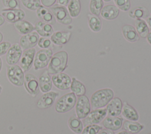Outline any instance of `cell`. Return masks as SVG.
<instances>
[{
  "label": "cell",
  "instance_id": "obj_1",
  "mask_svg": "<svg viewBox=\"0 0 151 134\" xmlns=\"http://www.w3.org/2000/svg\"><path fill=\"white\" fill-rule=\"evenodd\" d=\"M68 53L65 51H61L52 55L48 65V72L54 75L63 72L67 67Z\"/></svg>",
  "mask_w": 151,
  "mask_h": 134
},
{
  "label": "cell",
  "instance_id": "obj_2",
  "mask_svg": "<svg viewBox=\"0 0 151 134\" xmlns=\"http://www.w3.org/2000/svg\"><path fill=\"white\" fill-rule=\"evenodd\" d=\"M114 92L111 89L104 88L96 91L91 96L90 103L93 110L103 108L113 98Z\"/></svg>",
  "mask_w": 151,
  "mask_h": 134
},
{
  "label": "cell",
  "instance_id": "obj_3",
  "mask_svg": "<svg viewBox=\"0 0 151 134\" xmlns=\"http://www.w3.org/2000/svg\"><path fill=\"white\" fill-rule=\"evenodd\" d=\"M76 102L77 97L73 92L66 93L57 101L55 105V110L58 113H66L75 106Z\"/></svg>",
  "mask_w": 151,
  "mask_h": 134
},
{
  "label": "cell",
  "instance_id": "obj_4",
  "mask_svg": "<svg viewBox=\"0 0 151 134\" xmlns=\"http://www.w3.org/2000/svg\"><path fill=\"white\" fill-rule=\"evenodd\" d=\"M6 76L12 85L17 86H22L24 85L25 75L19 65H8L6 68Z\"/></svg>",
  "mask_w": 151,
  "mask_h": 134
},
{
  "label": "cell",
  "instance_id": "obj_5",
  "mask_svg": "<svg viewBox=\"0 0 151 134\" xmlns=\"http://www.w3.org/2000/svg\"><path fill=\"white\" fill-rule=\"evenodd\" d=\"M52 55V51L50 48L41 49L36 52L33 63L34 69L37 71L46 67Z\"/></svg>",
  "mask_w": 151,
  "mask_h": 134
},
{
  "label": "cell",
  "instance_id": "obj_6",
  "mask_svg": "<svg viewBox=\"0 0 151 134\" xmlns=\"http://www.w3.org/2000/svg\"><path fill=\"white\" fill-rule=\"evenodd\" d=\"M90 101L85 95L78 96L75 105L76 115L80 119H84L91 112Z\"/></svg>",
  "mask_w": 151,
  "mask_h": 134
},
{
  "label": "cell",
  "instance_id": "obj_7",
  "mask_svg": "<svg viewBox=\"0 0 151 134\" xmlns=\"http://www.w3.org/2000/svg\"><path fill=\"white\" fill-rule=\"evenodd\" d=\"M50 10L52 13L55 20L60 24L68 25L72 22V18L65 6L57 5L50 7Z\"/></svg>",
  "mask_w": 151,
  "mask_h": 134
},
{
  "label": "cell",
  "instance_id": "obj_8",
  "mask_svg": "<svg viewBox=\"0 0 151 134\" xmlns=\"http://www.w3.org/2000/svg\"><path fill=\"white\" fill-rule=\"evenodd\" d=\"M24 85L27 92L32 97H36L40 92L38 78L32 73L25 75Z\"/></svg>",
  "mask_w": 151,
  "mask_h": 134
},
{
  "label": "cell",
  "instance_id": "obj_9",
  "mask_svg": "<svg viewBox=\"0 0 151 134\" xmlns=\"http://www.w3.org/2000/svg\"><path fill=\"white\" fill-rule=\"evenodd\" d=\"M107 110L106 108H100L91 111L84 119L83 124L85 126L90 125L98 124L106 117Z\"/></svg>",
  "mask_w": 151,
  "mask_h": 134
},
{
  "label": "cell",
  "instance_id": "obj_10",
  "mask_svg": "<svg viewBox=\"0 0 151 134\" xmlns=\"http://www.w3.org/2000/svg\"><path fill=\"white\" fill-rule=\"evenodd\" d=\"M36 49L35 48L25 50L22 52V56L19 60V66L21 68L24 72H26L30 70L33 65Z\"/></svg>",
  "mask_w": 151,
  "mask_h": 134
},
{
  "label": "cell",
  "instance_id": "obj_11",
  "mask_svg": "<svg viewBox=\"0 0 151 134\" xmlns=\"http://www.w3.org/2000/svg\"><path fill=\"white\" fill-rule=\"evenodd\" d=\"M22 54V49L19 43H14L7 51L5 56V61L8 65L17 63Z\"/></svg>",
  "mask_w": 151,
  "mask_h": 134
},
{
  "label": "cell",
  "instance_id": "obj_12",
  "mask_svg": "<svg viewBox=\"0 0 151 134\" xmlns=\"http://www.w3.org/2000/svg\"><path fill=\"white\" fill-rule=\"evenodd\" d=\"M1 14L6 21L12 24H14L17 22L22 20L25 16V12L20 8H5L2 10Z\"/></svg>",
  "mask_w": 151,
  "mask_h": 134
},
{
  "label": "cell",
  "instance_id": "obj_13",
  "mask_svg": "<svg viewBox=\"0 0 151 134\" xmlns=\"http://www.w3.org/2000/svg\"><path fill=\"white\" fill-rule=\"evenodd\" d=\"M52 84L58 89L67 90L70 88L71 79L65 73H58L54 74L51 77Z\"/></svg>",
  "mask_w": 151,
  "mask_h": 134
},
{
  "label": "cell",
  "instance_id": "obj_14",
  "mask_svg": "<svg viewBox=\"0 0 151 134\" xmlns=\"http://www.w3.org/2000/svg\"><path fill=\"white\" fill-rule=\"evenodd\" d=\"M40 38V35L35 31L23 35L19 39V45L22 49L26 50L28 49L34 48L38 43Z\"/></svg>",
  "mask_w": 151,
  "mask_h": 134
},
{
  "label": "cell",
  "instance_id": "obj_15",
  "mask_svg": "<svg viewBox=\"0 0 151 134\" xmlns=\"http://www.w3.org/2000/svg\"><path fill=\"white\" fill-rule=\"evenodd\" d=\"M59 93L54 91H49L44 93L38 99L37 106L40 109H45L50 108L54 103Z\"/></svg>",
  "mask_w": 151,
  "mask_h": 134
},
{
  "label": "cell",
  "instance_id": "obj_16",
  "mask_svg": "<svg viewBox=\"0 0 151 134\" xmlns=\"http://www.w3.org/2000/svg\"><path fill=\"white\" fill-rule=\"evenodd\" d=\"M123 102L117 97L113 98L106 105L107 114L110 116H118L122 113Z\"/></svg>",
  "mask_w": 151,
  "mask_h": 134
},
{
  "label": "cell",
  "instance_id": "obj_17",
  "mask_svg": "<svg viewBox=\"0 0 151 134\" xmlns=\"http://www.w3.org/2000/svg\"><path fill=\"white\" fill-rule=\"evenodd\" d=\"M37 16L40 21L50 24L51 25L55 24L56 20L51 11L42 5L36 10Z\"/></svg>",
  "mask_w": 151,
  "mask_h": 134
},
{
  "label": "cell",
  "instance_id": "obj_18",
  "mask_svg": "<svg viewBox=\"0 0 151 134\" xmlns=\"http://www.w3.org/2000/svg\"><path fill=\"white\" fill-rule=\"evenodd\" d=\"M123 119L119 116L106 117L103 120V125L105 128L112 131H116L120 129L123 125Z\"/></svg>",
  "mask_w": 151,
  "mask_h": 134
},
{
  "label": "cell",
  "instance_id": "obj_19",
  "mask_svg": "<svg viewBox=\"0 0 151 134\" xmlns=\"http://www.w3.org/2000/svg\"><path fill=\"white\" fill-rule=\"evenodd\" d=\"M35 30L38 34L42 37H50L54 33L52 26L48 23L39 21L34 25Z\"/></svg>",
  "mask_w": 151,
  "mask_h": 134
},
{
  "label": "cell",
  "instance_id": "obj_20",
  "mask_svg": "<svg viewBox=\"0 0 151 134\" xmlns=\"http://www.w3.org/2000/svg\"><path fill=\"white\" fill-rule=\"evenodd\" d=\"M71 36V32L56 31L54 32V33L50 36V39L55 45H63L67 43L69 41Z\"/></svg>",
  "mask_w": 151,
  "mask_h": 134
},
{
  "label": "cell",
  "instance_id": "obj_21",
  "mask_svg": "<svg viewBox=\"0 0 151 134\" xmlns=\"http://www.w3.org/2000/svg\"><path fill=\"white\" fill-rule=\"evenodd\" d=\"M120 9L114 5H107L104 6L101 11V17L106 20L116 19L119 15Z\"/></svg>",
  "mask_w": 151,
  "mask_h": 134
},
{
  "label": "cell",
  "instance_id": "obj_22",
  "mask_svg": "<svg viewBox=\"0 0 151 134\" xmlns=\"http://www.w3.org/2000/svg\"><path fill=\"white\" fill-rule=\"evenodd\" d=\"M38 82L40 89L41 92L45 93L51 91L52 86V82L51 78L47 70L44 71L40 76Z\"/></svg>",
  "mask_w": 151,
  "mask_h": 134
},
{
  "label": "cell",
  "instance_id": "obj_23",
  "mask_svg": "<svg viewBox=\"0 0 151 134\" xmlns=\"http://www.w3.org/2000/svg\"><path fill=\"white\" fill-rule=\"evenodd\" d=\"M122 113L123 116L129 120L137 121L139 119V115L137 111L127 102H124L123 103Z\"/></svg>",
  "mask_w": 151,
  "mask_h": 134
},
{
  "label": "cell",
  "instance_id": "obj_24",
  "mask_svg": "<svg viewBox=\"0 0 151 134\" xmlns=\"http://www.w3.org/2000/svg\"><path fill=\"white\" fill-rule=\"evenodd\" d=\"M124 38L129 42H134L139 39V36L134 27L130 25H124L122 28Z\"/></svg>",
  "mask_w": 151,
  "mask_h": 134
},
{
  "label": "cell",
  "instance_id": "obj_25",
  "mask_svg": "<svg viewBox=\"0 0 151 134\" xmlns=\"http://www.w3.org/2000/svg\"><path fill=\"white\" fill-rule=\"evenodd\" d=\"M123 129L131 134H137L145 128L144 125L136 122L131 120H125L122 125Z\"/></svg>",
  "mask_w": 151,
  "mask_h": 134
},
{
  "label": "cell",
  "instance_id": "obj_26",
  "mask_svg": "<svg viewBox=\"0 0 151 134\" xmlns=\"http://www.w3.org/2000/svg\"><path fill=\"white\" fill-rule=\"evenodd\" d=\"M14 27L21 35H25L35 30L34 26L30 22L25 20H21L14 24Z\"/></svg>",
  "mask_w": 151,
  "mask_h": 134
},
{
  "label": "cell",
  "instance_id": "obj_27",
  "mask_svg": "<svg viewBox=\"0 0 151 134\" xmlns=\"http://www.w3.org/2000/svg\"><path fill=\"white\" fill-rule=\"evenodd\" d=\"M150 15L149 10L144 6H136L129 10V16L133 19L147 18Z\"/></svg>",
  "mask_w": 151,
  "mask_h": 134
},
{
  "label": "cell",
  "instance_id": "obj_28",
  "mask_svg": "<svg viewBox=\"0 0 151 134\" xmlns=\"http://www.w3.org/2000/svg\"><path fill=\"white\" fill-rule=\"evenodd\" d=\"M134 28L139 36L143 38H146L150 32V29L146 22L142 19H137L135 20Z\"/></svg>",
  "mask_w": 151,
  "mask_h": 134
},
{
  "label": "cell",
  "instance_id": "obj_29",
  "mask_svg": "<svg viewBox=\"0 0 151 134\" xmlns=\"http://www.w3.org/2000/svg\"><path fill=\"white\" fill-rule=\"evenodd\" d=\"M70 88L72 92L77 96L84 95L86 92V89L84 84L77 80L75 77L71 79V83Z\"/></svg>",
  "mask_w": 151,
  "mask_h": 134
},
{
  "label": "cell",
  "instance_id": "obj_30",
  "mask_svg": "<svg viewBox=\"0 0 151 134\" xmlns=\"http://www.w3.org/2000/svg\"><path fill=\"white\" fill-rule=\"evenodd\" d=\"M88 24L90 29L93 32H99L101 30L102 22L100 18L92 14H88Z\"/></svg>",
  "mask_w": 151,
  "mask_h": 134
},
{
  "label": "cell",
  "instance_id": "obj_31",
  "mask_svg": "<svg viewBox=\"0 0 151 134\" xmlns=\"http://www.w3.org/2000/svg\"><path fill=\"white\" fill-rule=\"evenodd\" d=\"M68 126L70 129L77 134H80L83 130V125L79 118L76 116H71L68 120Z\"/></svg>",
  "mask_w": 151,
  "mask_h": 134
},
{
  "label": "cell",
  "instance_id": "obj_32",
  "mask_svg": "<svg viewBox=\"0 0 151 134\" xmlns=\"http://www.w3.org/2000/svg\"><path fill=\"white\" fill-rule=\"evenodd\" d=\"M67 9L71 18L78 16L81 11L80 0H70L67 5Z\"/></svg>",
  "mask_w": 151,
  "mask_h": 134
},
{
  "label": "cell",
  "instance_id": "obj_33",
  "mask_svg": "<svg viewBox=\"0 0 151 134\" xmlns=\"http://www.w3.org/2000/svg\"><path fill=\"white\" fill-rule=\"evenodd\" d=\"M104 6L103 0H90L89 4V9L91 14L96 16L100 15L101 11Z\"/></svg>",
  "mask_w": 151,
  "mask_h": 134
},
{
  "label": "cell",
  "instance_id": "obj_34",
  "mask_svg": "<svg viewBox=\"0 0 151 134\" xmlns=\"http://www.w3.org/2000/svg\"><path fill=\"white\" fill-rule=\"evenodd\" d=\"M22 5L28 9L36 11L41 5L40 0H21Z\"/></svg>",
  "mask_w": 151,
  "mask_h": 134
},
{
  "label": "cell",
  "instance_id": "obj_35",
  "mask_svg": "<svg viewBox=\"0 0 151 134\" xmlns=\"http://www.w3.org/2000/svg\"><path fill=\"white\" fill-rule=\"evenodd\" d=\"M101 129L102 127L97 124L87 125L83 129L81 134H97Z\"/></svg>",
  "mask_w": 151,
  "mask_h": 134
},
{
  "label": "cell",
  "instance_id": "obj_36",
  "mask_svg": "<svg viewBox=\"0 0 151 134\" xmlns=\"http://www.w3.org/2000/svg\"><path fill=\"white\" fill-rule=\"evenodd\" d=\"M115 5L121 11H127L130 9V0H113Z\"/></svg>",
  "mask_w": 151,
  "mask_h": 134
},
{
  "label": "cell",
  "instance_id": "obj_37",
  "mask_svg": "<svg viewBox=\"0 0 151 134\" xmlns=\"http://www.w3.org/2000/svg\"><path fill=\"white\" fill-rule=\"evenodd\" d=\"M2 2L5 8H7V9L20 8V4L18 0H2Z\"/></svg>",
  "mask_w": 151,
  "mask_h": 134
},
{
  "label": "cell",
  "instance_id": "obj_38",
  "mask_svg": "<svg viewBox=\"0 0 151 134\" xmlns=\"http://www.w3.org/2000/svg\"><path fill=\"white\" fill-rule=\"evenodd\" d=\"M51 41L48 37H40L38 41V46L41 49H48L51 45Z\"/></svg>",
  "mask_w": 151,
  "mask_h": 134
},
{
  "label": "cell",
  "instance_id": "obj_39",
  "mask_svg": "<svg viewBox=\"0 0 151 134\" xmlns=\"http://www.w3.org/2000/svg\"><path fill=\"white\" fill-rule=\"evenodd\" d=\"M11 46V44L9 41H2L0 43V56L6 54Z\"/></svg>",
  "mask_w": 151,
  "mask_h": 134
},
{
  "label": "cell",
  "instance_id": "obj_40",
  "mask_svg": "<svg viewBox=\"0 0 151 134\" xmlns=\"http://www.w3.org/2000/svg\"><path fill=\"white\" fill-rule=\"evenodd\" d=\"M41 4L42 6L47 7V8H50L51 7L55 2L57 0H40Z\"/></svg>",
  "mask_w": 151,
  "mask_h": 134
},
{
  "label": "cell",
  "instance_id": "obj_41",
  "mask_svg": "<svg viewBox=\"0 0 151 134\" xmlns=\"http://www.w3.org/2000/svg\"><path fill=\"white\" fill-rule=\"evenodd\" d=\"M97 134H114V132L108 129H101Z\"/></svg>",
  "mask_w": 151,
  "mask_h": 134
},
{
  "label": "cell",
  "instance_id": "obj_42",
  "mask_svg": "<svg viewBox=\"0 0 151 134\" xmlns=\"http://www.w3.org/2000/svg\"><path fill=\"white\" fill-rule=\"evenodd\" d=\"M70 0H57L56 2L58 5L66 6L68 5Z\"/></svg>",
  "mask_w": 151,
  "mask_h": 134
},
{
  "label": "cell",
  "instance_id": "obj_43",
  "mask_svg": "<svg viewBox=\"0 0 151 134\" xmlns=\"http://www.w3.org/2000/svg\"><path fill=\"white\" fill-rule=\"evenodd\" d=\"M146 22V23H147V25L149 26V29L151 30V14L147 17Z\"/></svg>",
  "mask_w": 151,
  "mask_h": 134
},
{
  "label": "cell",
  "instance_id": "obj_44",
  "mask_svg": "<svg viewBox=\"0 0 151 134\" xmlns=\"http://www.w3.org/2000/svg\"><path fill=\"white\" fill-rule=\"evenodd\" d=\"M5 18L2 15H0V26H1L5 23Z\"/></svg>",
  "mask_w": 151,
  "mask_h": 134
},
{
  "label": "cell",
  "instance_id": "obj_45",
  "mask_svg": "<svg viewBox=\"0 0 151 134\" xmlns=\"http://www.w3.org/2000/svg\"><path fill=\"white\" fill-rule=\"evenodd\" d=\"M146 39H147L148 43L151 45V32H149L147 36H146Z\"/></svg>",
  "mask_w": 151,
  "mask_h": 134
},
{
  "label": "cell",
  "instance_id": "obj_46",
  "mask_svg": "<svg viewBox=\"0 0 151 134\" xmlns=\"http://www.w3.org/2000/svg\"><path fill=\"white\" fill-rule=\"evenodd\" d=\"M116 134H131V133H129V132H127L124 130V131H122V132H118V133H117Z\"/></svg>",
  "mask_w": 151,
  "mask_h": 134
},
{
  "label": "cell",
  "instance_id": "obj_47",
  "mask_svg": "<svg viewBox=\"0 0 151 134\" xmlns=\"http://www.w3.org/2000/svg\"><path fill=\"white\" fill-rule=\"evenodd\" d=\"M3 40V34H2L1 32H0V43Z\"/></svg>",
  "mask_w": 151,
  "mask_h": 134
},
{
  "label": "cell",
  "instance_id": "obj_48",
  "mask_svg": "<svg viewBox=\"0 0 151 134\" xmlns=\"http://www.w3.org/2000/svg\"><path fill=\"white\" fill-rule=\"evenodd\" d=\"M2 59L0 57V72L2 69Z\"/></svg>",
  "mask_w": 151,
  "mask_h": 134
},
{
  "label": "cell",
  "instance_id": "obj_49",
  "mask_svg": "<svg viewBox=\"0 0 151 134\" xmlns=\"http://www.w3.org/2000/svg\"><path fill=\"white\" fill-rule=\"evenodd\" d=\"M2 86L0 85V94H1V92H2Z\"/></svg>",
  "mask_w": 151,
  "mask_h": 134
},
{
  "label": "cell",
  "instance_id": "obj_50",
  "mask_svg": "<svg viewBox=\"0 0 151 134\" xmlns=\"http://www.w3.org/2000/svg\"><path fill=\"white\" fill-rule=\"evenodd\" d=\"M103 1H105V2H107L111 1V0H103Z\"/></svg>",
  "mask_w": 151,
  "mask_h": 134
},
{
  "label": "cell",
  "instance_id": "obj_51",
  "mask_svg": "<svg viewBox=\"0 0 151 134\" xmlns=\"http://www.w3.org/2000/svg\"><path fill=\"white\" fill-rule=\"evenodd\" d=\"M150 134H151V133H150Z\"/></svg>",
  "mask_w": 151,
  "mask_h": 134
}]
</instances>
